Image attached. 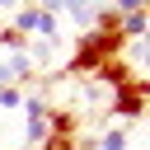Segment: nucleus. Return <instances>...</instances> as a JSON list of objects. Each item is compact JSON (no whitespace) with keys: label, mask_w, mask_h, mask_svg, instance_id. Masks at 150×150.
I'll return each mask as SVG.
<instances>
[{"label":"nucleus","mask_w":150,"mask_h":150,"mask_svg":"<svg viewBox=\"0 0 150 150\" xmlns=\"http://www.w3.org/2000/svg\"><path fill=\"white\" fill-rule=\"evenodd\" d=\"M131 75H141V70H136L127 56H112V61H103V66L94 70V80H98V84H108V89H117V84H122V80H131Z\"/></svg>","instance_id":"6"},{"label":"nucleus","mask_w":150,"mask_h":150,"mask_svg":"<svg viewBox=\"0 0 150 150\" xmlns=\"http://www.w3.org/2000/svg\"><path fill=\"white\" fill-rule=\"evenodd\" d=\"M14 5H19V0H0V9H14Z\"/></svg>","instance_id":"11"},{"label":"nucleus","mask_w":150,"mask_h":150,"mask_svg":"<svg viewBox=\"0 0 150 150\" xmlns=\"http://www.w3.org/2000/svg\"><path fill=\"white\" fill-rule=\"evenodd\" d=\"M19 103H23V89L19 84H5L0 89V108H19Z\"/></svg>","instance_id":"9"},{"label":"nucleus","mask_w":150,"mask_h":150,"mask_svg":"<svg viewBox=\"0 0 150 150\" xmlns=\"http://www.w3.org/2000/svg\"><path fill=\"white\" fill-rule=\"evenodd\" d=\"M94 150H127V131H122V127H108V131L98 136Z\"/></svg>","instance_id":"7"},{"label":"nucleus","mask_w":150,"mask_h":150,"mask_svg":"<svg viewBox=\"0 0 150 150\" xmlns=\"http://www.w3.org/2000/svg\"><path fill=\"white\" fill-rule=\"evenodd\" d=\"M122 52H127L122 33L84 28V33L75 38V52H70V61H66V75H94L103 61H112V56H122Z\"/></svg>","instance_id":"1"},{"label":"nucleus","mask_w":150,"mask_h":150,"mask_svg":"<svg viewBox=\"0 0 150 150\" xmlns=\"http://www.w3.org/2000/svg\"><path fill=\"white\" fill-rule=\"evenodd\" d=\"M0 47H9V52H23V47H28V38H23L14 23H5V28H0Z\"/></svg>","instance_id":"8"},{"label":"nucleus","mask_w":150,"mask_h":150,"mask_svg":"<svg viewBox=\"0 0 150 150\" xmlns=\"http://www.w3.org/2000/svg\"><path fill=\"white\" fill-rule=\"evenodd\" d=\"M14 28H19L23 38H38V42H56V19H52L47 9H38V5H23V9H19V19H14Z\"/></svg>","instance_id":"4"},{"label":"nucleus","mask_w":150,"mask_h":150,"mask_svg":"<svg viewBox=\"0 0 150 150\" xmlns=\"http://www.w3.org/2000/svg\"><path fill=\"white\" fill-rule=\"evenodd\" d=\"M23 108H28V122H23V136H28V145H42V136H47V103L33 94V98H23Z\"/></svg>","instance_id":"5"},{"label":"nucleus","mask_w":150,"mask_h":150,"mask_svg":"<svg viewBox=\"0 0 150 150\" xmlns=\"http://www.w3.org/2000/svg\"><path fill=\"white\" fill-rule=\"evenodd\" d=\"M38 150H80V117L70 108H47V136Z\"/></svg>","instance_id":"2"},{"label":"nucleus","mask_w":150,"mask_h":150,"mask_svg":"<svg viewBox=\"0 0 150 150\" xmlns=\"http://www.w3.org/2000/svg\"><path fill=\"white\" fill-rule=\"evenodd\" d=\"M145 98H150V80H145V75H131V80H122V84L112 89V108H108V112L136 122V117L145 112Z\"/></svg>","instance_id":"3"},{"label":"nucleus","mask_w":150,"mask_h":150,"mask_svg":"<svg viewBox=\"0 0 150 150\" xmlns=\"http://www.w3.org/2000/svg\"><path fill=\"white\" fill-rule=\"evenodd\" d=\"M80 150H94V145H80Z\"/></svg>","instance_id":"12"},{"label":"nucleus","mask_w":150,"mask_h":150,"mask_svg":"<svg viewBox=\"0 0 150 150\" xmlns=\"http://www.w3.org/2000/svg\"><path fill=\"white\" fill-rule=\"evenodd\" d=\"M112 9H117V14H141L145 0H112Z\"/></svg>","instance_id":"10"}]
</instances>
